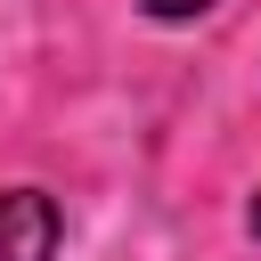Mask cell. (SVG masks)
<instances>
[{"label":"cell","instance_id":"cell-1","mask_svg":"<svg viewBox=\"0 0 261 261\" xmlns=\"http://www.w3.org/2000/svg\"><path fill=\"white\" fill-rule=\"evenodd\" d=\"M57 253V204L41 188H0V261H49Z\"/></svg>","mask_w":261,"mask_h":261},{"label":"cell","instance_id":"cell-2","mask_svg":"<svg viewBox=\"0 0 261 261\" xmlns=\"http://www.w3.org/2000/svg\"><path fill=\"white\" fill-rule=\"evenodd\" d=\"M155 24H188V16H204V8H220V0H139Z\"/></svg>","mask_w":261,"mask_h":261},{"label":"cell","instance_id":"cell-3","mask_svg":"<svg viewBox=\"0 0 261 261\" xmlns=\"http://www.w3.org/2000/svg\"><path fill=\"white\" fill-rule=\"evenodd\" d=\"M245 228H253V237H261V196H253V212H245Z\"/></svg>","mask_w":261,"mask_h":261}]
</instances>
